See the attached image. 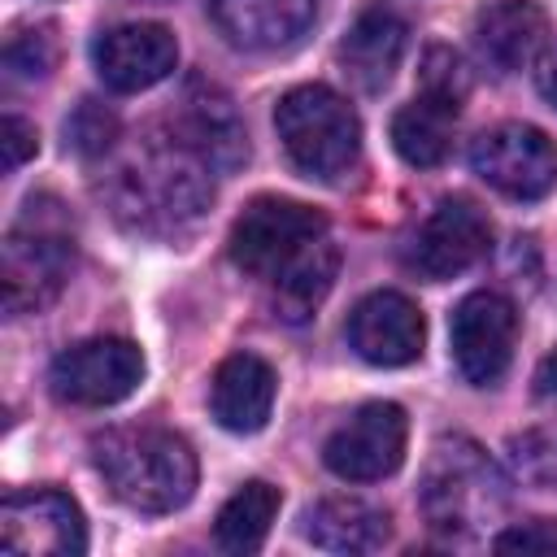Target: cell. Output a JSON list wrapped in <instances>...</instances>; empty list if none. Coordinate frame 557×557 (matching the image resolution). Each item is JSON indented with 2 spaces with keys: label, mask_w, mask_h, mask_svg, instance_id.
I'll use <instances>...</instances> for the list:
<instances>
[{
  "label": "cell",
  "mask_w": 557,
  "mask_h": 557,
  "mask_svg": "<svg viewBox=\"0 0 557 557\" xmlns=\"http://www.w3.org/2000/svg\"><path fill=\"white\" fill-rule=\"evenodd\" d=\"M418 505L431 531L444 540H479L509 513V483L500 466L466 435H444L435 440L422 483H418Z\"/></svg>",
  "instance_id": "cell-3"
},
{
  "label": "cell",
  "mask_w": 557,
  "mask_h": 557,
  "mask_svg": "<svg viewBox=\"0 0 557 557\" xmlns=\"http://www.w3.org/2000/svg\"><path fill=\"white\" fill-rule=\"evenodd\" d=\"M535 87H540V96L557 109V48L540 57V65H535Z\"/></svg>",
  "instance_id": "cell-29"
},
{
  "label": "cell",
  "mask_w": 557,
  "mask_h": 557,
  "mask_svg": "<svg viewBox=\"0 0 557 557\" xmlns=\"http://www.w3.org/2000/svg\"><path fill=\"white\" fill-rule=\"evenodd\" d=\"M487 248H492L487 213L466 196H448L422 218V226L409 239L405 261H409L413 274H422L431 283H444V278H457L470 265H479L487 257Z\"/></svg>",
  "instance_id": "cell-10"
},
{
  "label": "cell",
  "mask_w": 557,
  "mask_h": 557,
  "mask_svg": "<svg viewBox=\"0 0 557 557\" xmlns=\"http://www.w3.org/2000/svg\"><path fill=\"white\" fill-rule=\"evenodd\" d=\"M104 487L139 513H174L196 492V453L161 426H113L91 440Z\"/></svg>",
  "instance_id": "cell-2"
},
{
  "label": "cell",
  "mask_w": 557,
  "mask_h": 557,
  "mask_svg": "<svg viewBox=\"0 0 557 557\" xmlns=\"http://www.w3.org/2000/svg\"><path fill=\"white\" fill-rule=\"evenodd\" d=\"M448 344H453V361L461 379L474 387H492L513 361V344H518L513 300L500 292H470L453 309Z\"/></svg>",
  "instance_id": "cell-11"
},
{
  "label": "cell",
  "mask_w": 557,
  "mask_h": 557,
  "mask_svg": "<svg viewBox=\"0 0 557 557\" xmlns=\"http://www.w3.org/2000/svg\"><path fill=\"white\" fill-rule=\"evenodd\" d=\"M0 544L13 557H78L87 548V522L57 487L13 492L0 505Z\"/></svg>",
  "instance_id": "cell-12"
},
{
  "label": "cell",
  "mask_w": 557,
  "mask_h": 557,
  "mask_svg": "<svg viewBox=\"0 0 557 557\" xmlns=\"http://www.w3.org/2000/svg\"><path fill=\"white\" fill-rule=\"evenodd\" d=\"M205 170L209 165L170 135L165 144H148L135 161H126L117 170L113 205L135 231L191 226L213 200V187H209Z\"/></svg>",
  "instance_id": "cell-5"
},
{
  "label": "cell",
  "mask_w": 557,
  "mask_h": 557,
  "mask_svg": "<svg viewBox=\"0 0 557 557\" xmlns=\"http://www.w3.org/2000/svg\"><path fill=\"white\" fill-rule=\"evenodd\" d=\"M505 457H509V470L522 483L553 487L557 483V422H540V426H527V431L509 435Z\"/></svg>",
  "instance_id": "cell-23"
},
{
  "label": "cell",
  "mask_w": 557,
  "mask_h": 557,
  "mask_svg": "<svg viewBox=\"0 0 557 557\" xmlns=\"http://www.w3.org/2000/svg\"><path fill=\"white\" fill-rule=\"evenodd\" d=\"M344 335H348V348L361 361L392 370V366L418 361L422 339H426V322H422V309L409 296H400V292H370L348 313Z\"/></svg>",
  "instance_id": "cell-15"
},
{
  "label": "cell",
  "mask_w": 557,
  "mask_h": 557,
  "mask_svg": "<svg viewBox=\"0 0 557 557\" xmlns=\"http://www.w3.org/2000/svg\"><path fill=\"white\" fill-rule=\"evenodd\" d=\"M418 96H431L440 104L461 109V100L470 96V74H466V65L453 48H444V44L426 48L422 70H418Z\"/></svg>",
  "instance_id": "cell-24"
},
{
  "label": "cell",
  "mask_w": 557,
  "mask_h": 557,
  "mask_svg": "<svg viewBox=\"0 0 557 557\" xmlns=\"http://www.w3.org/2000/svg\"><path fill=\"white\" fill-rule=\"evenodd\" d=\"M52 65H57V35H52V26L17 30L4 44V70H9V78H44Z\"/></svg>",
  "instance_id": "cell-26"
},
{
  "label": "cell",
  "mask_w": 557,
  "mask_h": 557,
  "mask_svg": "<svg viewBox=\"0 0 557 557\" xmlns=\"http://www.w3.org/2000/svg\"><path fill=\"white\" fill-rule=\"evenodd\" d=\"M278 513V487L252 479L244 483L222 509H218V522H213V535L226 553H257L270 535V522Z\"/></svg>",
  "instance_id": "cell-22"
},
{
  "label": "cell",
  "mask_w": 557,
  "mask_h": 557,
  "mask_svg": "<svg viewBox=\"0 0 557 557\" xmlns=\"http://www.w3.org/2000/svg\"><path fill=\"white\" fill-rule=\"evenodd\" d=\"M35 148H39V135H35V126H30L26 117L9 113V117L0 122V152H4V170L13 174L17 165H26V161L35 157Z\"/></svg>",
  "instance_id": "cell-28"
},
{
  "label": "cell",
  "mask_w": 557,
  "mask_h": 557,
  "mask_svg": "<svg viewBox=\"0 0 557 557\" xmlns=\"http://www.w3.org/2000/svg\"><path fill=\"white\" fill-rule=\"evenodd\" d=\"M274 370L257 357V352H231L209 383V409L218 418V426L235 431V435H252L270 422L274 409Z\"/></svg>",
  "instance_id": "cell-18"
},
{
  "label": "cell",
  "mask_w": 557,
  "mask_h": 557,
  "mask_svg": "<svg viewBox=\"0 0 557 557\" xmlns=\"http://www.w3.org/2000/svg\"><path fill=\"white\" fill-rule=\"evenodd\" d=\"M91 61L104 87L113 91H148L178 65V39L161 22H122L96 35Z\"/></svg>",
  "instance_id": "cell-13"
},
{
  "label": "cell",
  "mask_w": 557,
  "mask_h": 557,
  "mask_svg": "<svg viewBox=\"0 0 557 557\" xmlns=\"http://www.w3.org/2000/svg\"><path fill=\"white\" fill-rule=\"evenodd\" d=\"M453 126H457V109L453 104L418 96L413 104L396 109V117H392V148L400 152V161H409L418 170H431V165H440L448 157Z\"/></svg>",
  "instance_id": "cell-21"
},
{
  "label": "cell",
  "mask_w": 557,
  "mask_h": 557,
  "mask_svg": "<svg viewBox=\"0 0 557 557\" xmlns=\"http://www.w3.org/2000/svg\"><path fill=\"white\" fill-rule=\"evenodd\" d=\"M274 126L292 165L309 178H339L361 152V122L352 104L322 83L283 91L274 104Z\"/></svg>",
  "instance_id": "cell-6"
},
{
  "label": "cell",
  "mask_w": 557,
  "mask_h": 557,
  "mask_svg": "<svg viewBox=\"0 0 557 557\" xmlns=\"http://www.w3.org/2000/svg\"><path fill=\"white\" fill-rule=\"evenodd\" d=\"M74 270V222L57 196H30L0 248L4 313L48 309Z\"/></svg>",
  "instance_id": "cell-4"
},
{
  "label": "cell",
  "mask_w": 557,
  "mask_h": 557,
  "mask_svg": "<svg viewBox=\"0 0 557 557\" xmlns=\"http://www.w3.org/2000/svg\"><path fill=\"white\" fill-rule=\"evenodd\" d=\"M174 139L209 170H239L248 161V135L231 96L205 78H191L174 109Z\"/></svg>",
  "instance_id": "cell-14"
},
{
  "label": "cell",
  "mask_w": 557,
  "mask_h": 557,
  "mask_svg": "<svg viewBox=\"0 0 557 557\" xmlns=\"http://www.w3.org/2000/svg\"><path fill=\"white\" fill-rule=\"evenodd\" d=\"M231 261L261 278L278 318L305 322L335 283L339 248L313 205L287 196H257L231 226Z\"/></svg>",
  "instance_id": "cell-1"
},
{
  "label": "cell",
  "mask_w": 557,
  "mask_h": 557,
  "mask_svg": "<svg viewBox=\"0 0 557 557\" xmlns=\"http://www.w3.org/2000/svg\"><path fill=\"white\" fill-rule=\"evenodd\" d=\"M535 392H540L544 400H557V348L535 366Z\"/></svg>",
  "instance_id": "cell-30"
},
{
  "label": "cell",
  "mask_w": 557,
  "mask_h": 557,
  "mask_svg": "<svg viewBox=\"0 0 557 557\" xmlns=\"http://www.w3.org/2000/svg\"><path fill=\"white\" fill-rule=\"evenodd\" d=\"M117 139V117L100 104V100H83L70 117H65V144L78 157H104Z\"/></svg>",
  "instance_id": "cell-25"
},
{
  "label": "cell",
  "mask_w": 557,
  "mask_h": 557,
  "mask_svg": "<svg viewBox=\"0 0 557 557\" xmlns=\"http://www.w3.org/2000/svg\"><path fill=\"white\" fill-rule=\"evenodd\" d=\"M474 48L496 74H518L544 57L548 13L535 0H496L474 22Z\"/></svg>",
  "instance_id": "cell-16"
},
{
  "label": "cell",
  "mask_w": 557,
  "mask_h": 557,
  "mask_svg": "<svg viewBox=\"0 0 557 557\" xmlns=\"http://www.w3.org/2000/svg\"><path fill=\"white\" fill-rule=\"evenodd\" d=\"M405 444H409L405 409L392 400H370L331 431L322 461L331 474L348 483H374V479H387L405 461Z\"/></svg>",
  "instance_id": "cell-9"
},
{
  "label": "cell",
  "mask_w": 557,
  "mask_h": 557,
  "mask_svg": "<svg viewBox=\"0 0 557 557\" xmlns=\"http://www.w3.org/2000/svg\"><path fill=\"white\" fill-rule=\"evenodd\" d=\"M318 13V0H209L218 30L248 52H274L296 44Z\"/></svg>",
  "instance_id": "cell-17"
},
{
  "label": "cell",
  "mask_w": 557,
  "mask_h": 557,
  "mask_svg": "<svg viewBox=\"0 0 557 557\" xmlns=\"http://www.w3.org/2000/svg\"><path fill=\"white\" fill-rule=\"evenodd\" d=\"M405 44H409V26L387 4H370L348 26L339 44V65L361 91H383L405 57Z\"/></svg>",
  "instance_id": "cell-19"
},
{
  "label": "cell",
  "mask_w": 557,
  "mask_h": 557,
  "mask_svg": "<svg viewBox=\"0 0 557 557\" xmlns=\"http://www.w3.org/2000/svg\"><path fill=\"white\" fill-rule=\"evenodd\" d=\"M496 553H557V522L553 518H531V522H509L505 531L492 535Z\"/></svg>",
  "instance_id": "cell-27"
},
{
  "label": "cell",
  "mask_w": 557,
  "mask_h": 557,
  "mask_svg": "<svg viewBox=\"0 0 557 557\" xmlns=\"http://www.w3.org/2000/svg\"><path fill=\"white\" fill-rule=\"evenodd\" d=\"M470 170L509 200H544L557 187V144L527 122H500L474 135Z\"/></svg>",
  "instance_id": "cell-7"
},
{
  "label": "cell",
  "mask_w": 557,
  "mask_h": 557,
  "mask_svg": "<svg viewBox=\"0 0 557 557\" xmlns=\"http://www.w3.org/2000/svg\"><path fill=\"white\" fill-rule=\"evenodd\" d=\"M305 540L322 553H374L392 535L387 509L357 500V496H326L305 509Z\"/></svg>",
  "instance_id": "cell-20"
},
{
  "label": "cell",
  "mask_w": 557,
  "mask_h": 557,
  "mask_svg": "<svg viewBox=\"0 0 557 557\" xmlns=\"http://www.w3.org/2000/svg\"><path fill=\"white\" fill-rule=\"evenodd\" d=\"M144 379V352L131 339L117 335H96L83 344H70L57 361H52V396L65 405H87V409H104L126 400Z\"/></svg>",
  "instance_id": "cell-8"
}]
</instances>
